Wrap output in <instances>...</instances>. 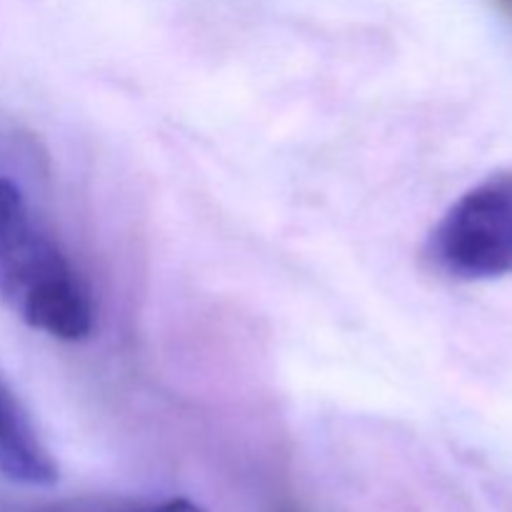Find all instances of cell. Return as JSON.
Wrapping results in <instances>:
<instances>
[{
  "mask_svg": "<svg viewBox=\"0 0 512 512\" xmlns=\"http://www.w3.org/2000/svg\"><path fill=\"white\" fill-rule=\"evenodd\" d=\"M135 512H208V510L200 508L198 503H193V500L188 498H173V500H165V503L150 505V508L135 510Z\"/></svg>",
  "mask_w": 512,
  "mask_h": 512,
  "instance_id": "obj_4",
  "label": "cell"
},
{
  "mask_svg": "<svg viewBox=\"0 0 512 512\" xmlns=\"http://www.w3.org/2000/svg\"><path fill=\"white\" fill-rule=\"evenodd\" d=\"M495 3H498V5H500V8H503V10H505V13H508V15H510V18H512V0H495Z\"/></svg>",
  "mask_w": 512,
  "mask_h": 512,
  "instance_id": "obj_5",
  "label": "cell"
},
{
  "mask_svg": "<svg viewBox=\"0 0 512 512\" xmlns=\"http://www.w3.org/2000/svg\"><path fill=\"white\" fill-rule=\"evenodd\" d=\"M0 475L25 488L58 483V463L40 440L28 410L0 380Z\"/></svg>",
  "mask_w": 512,
  "mask_h": 512,
  "instance_id": "obj_3",
  "label": "cell"
},
{
  "mask_svg": "<svg viewBox=\"0 0 512 512\" xmlns=\"http://www.w3.org/2000/svg\"><path fill=\"white\" fill-rule=\"evenodd\" d=\"M428 258L468 283L512 273V173L493 175L450 205L430 233Z\"/></svg>",
  "mask_w": 512,
  "mask_h": 512,
  "instance_id": "obj_2",
  "label": "cell"
},
{
  "mask_svg": "<svg viewBox=\"0 0 512 512\" xmlns=\"http://www.w3.org/2000/svg\"><path fill=\"white\" fill-rule=\"evenodd\" d=\"M0 303L55 340L75 343L93 333L95 308L83 278L8 178H0Z\"/></svg>",
  "mask_w": 512,
  "mask_h": 512,
  "instance_id": "obj_1",
  "label": "cell"
}]
</instances>
